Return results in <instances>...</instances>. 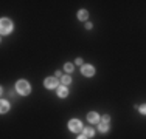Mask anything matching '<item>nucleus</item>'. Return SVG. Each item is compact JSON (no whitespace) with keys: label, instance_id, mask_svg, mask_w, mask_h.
I'll use <instances>...</instances> for the list:
<instances>
[{"label":"nucleus","instance_id":"obj_1","mask_svg":"<svg viewBox=\"0 0 146 139\" xmlns=\"http://www.w3.org/2000/svg\"><path fill=\"white\" fill-rule=\"evenodd\" d=\"M0 31H2L3 36H6V34H9L13 31V22L9 19H6V17H3L2 20H0Z\"/></svg>","mask_w":146,"mask_h":139},{"label":"nucleus","instance_id":"obj_2","mask_svg":"<svg viewBox=\"0 0 146 139\" xmlns=\"http://www.w3.org/2000/svg\"><path fill=\"white\" fill-rule=\"evenodd\" d=\"M16 90H17V93L19 94H22V96H27V94H30V83L27 82V81H19L16 83Z\"/></svg>","mask_w":146,"mask_h":139},{"label":"nucleus","instance_id":"obj_3","mask_svg":"<svg viewBox=\"0 0 146 139\" xmlns=\"http://www.w3.org/2000/svg\"><path fill=\"white\" fill-rule=\"evenodd\" d=\"M82 124H81V121H78V119H72L70 122H68V130L72 131V133H79V131H82Z\"/></svg>","mask_w":146,"mask_h":139},{"label":"nucleus","instance_id":"obj_4","mask_svg":"<svg viewBox=\"0 0 146 139\" xmlns=\"http://www.w3.org/2000/svg\"><path fill=\"white\" fill-rule=\"evenodd\" d=\"M44 85L47 90H54V88H58V79L56 77H47L44 81Z\"/></svg>","mask_w":146,"mask_h":139},{"label":"nucleus","instance_id":"obj_5","mask_svg":"<svg viewBox=\"0 0 146 139\" xmlns=\"http://www.w3.org/2000/svg\"><path fill=\"white\" fill-rule=\"evenodd\" d=\"M81 74L86 76V77H92V76L95 74V68H93L92 65H82L81 67Z\"/></svg>","mask_w":146,"mask_h":139},{"label":"nucleus","instance_id":"obj_6","mask_svg":"<svg viewBox=\"0 0 146 139\" xmlns=\"http://www.w3.org/2000/svg\"><path fill=\"white\" fill-rule=\"evenodd\" d=\"M87 121L90 124H100V116L95 113V111H90L87 114Z\"/></svg>","mask_w":146,"mask_h":139},{"label":"nucleus","instance_id":"obj_7","mask_svg":"<svg viewBox=\"0 0 146 139\" xmlns=\"http://www.w3.org/2000/svg\"><path fill=\"white\" fill-rule=\"evenodd\" d=\"M8 111H9V102L3 99L2 102H0V113L5 114V113H8Z\"/></svg>","mask_w":146,"mask_h":139},{"label":"nucleus","instance_id":"obj_8","mask_svg":"<svg viewBox=\"0 0 146 139\" xmlns=\"http://www.w3.org/2000/svg\"><path fill=\"white\" fill-rule=\"evenodd\" d=\"M58 96H59V97H67V96H68V90H67V87H65V85H61V87H59V90H58Z\"/></svg>","mask_w":146,"mask_h":139},{"label":"nucleus","instance_id":"obj_9","mask_svg":"<svg viewBox=\"0 0 146 139\" xmlns=\"http://www.w3.org/2000/svg\"><path fill=\"white\" fill-rule=\"evenodd\" d=\"M82 131H84V136H87V138H92L93 134H95L93 128H90V127H84V128H82Z\"/></svg>","mask_w":146,"mask_h":139},{"label":"nucleus","instance_id":"obj_10","mask_svg":"<svg viewBox=\"0 0 146 139\" xmlns=\"http://www.w3.org/2000/svg\"><path fill=\"white\" fill-rule=\"evenodd\" d=\"M98 130L101 131V133H107V130H109V124L100 122V124H98Z\"/></svg>","mask_w":146,"mask_h":139},{"label":"nucleus","instance_id":"obj_11","mask_svg":"<svg viewBox=\"0 0 146 139\" xmlns=\"http://www.w3.org/2000/svg\"><path fill=\"white\" fill-rule=\"evenodd\" d=\"M87 17H89V12L86 11V9H81V11L78 12V19L79 20H86Z\"/></svg>","mask_w":146,"mask_h":139},{"label":"nucleus","instance_id":"obj_12","mask_svg":"<svg viewBox=\"0 0 146 139\" xmlns=\"http://www.w3.org/2000/svg\"><path fill=\"white\" fill-rule=\"evenodd\" d=\"M62 79V83H64V85L65 87H67L68 85V83H70L72 82V77H70V74H67V76H64V77H61Z\"/></svg>","mask_w":146,"mask_h":139},{"label":"nucleus","instance_id":"obj_13","mask_svg":"<svg viewBox=\"0 0 146 139\" xmlns=\"http://www.w3.org/2000/svg\"><path fill=\"white\" fill-rule=\"evenodd\" d=\"M64 70L68 73V74H70V73L73 71V64H70V62H67V64L64 65Z\"/></svg>","mask_w":146,"mask_h":139},{"label":"nucleus","instance_id":"obj_14","mask_svg":"<svg viewBox=\"0 0 146 139\" xmlns=\"http://www.w3.org/2000/svg\"><path fill=\"white\" fill-rule=\"evenodd\" d=\"M101 122H104V124H109L110 122V116H109V114H104L103 119H101Z\"/></svg>","mask_w":146,"mask_h":139},{"label":"nucleus","instance_id":"obj_15","mask_svg":"<svg viewBox=\"0 0 146 139\" xmlns=\"http://www.w3.org/2000/svg\"><path fill=\"white\" fill-rule=\"evenodd\" d=\"M138 111H140L141 114H146V104H143V105L138 107Z\"/></svg>","mask_w":146,"mask_h":139},{"label":"nucleus","instance_id":"obj_16","mask_svg":"<svg viewBox=\"0 0 146 139\" xmlns=\"http://www.w3.org/2000/svg\"><path fill=\"white\" fill-rule=\"evenodd\" d=\"M75 64H76V65H81V67H82V59H79V57H78V59L75 60Z\"/></svg>","mask_w":146,"mask_h":139},{"label":"nucleus","instance_id":"obj_17","mask_svg":"<svg viewBox=\"0 0 146 139\" xmlns=\"http://www.w3.org/2000/svg\"><path fill=\"white\" fill-rule=\"evenodd\" d=\"M54 77H62L61 71H56V73H54Z\"/></svg>","mask_w":146,"mask_h":139},{"label":"nucleus","instance_id":"obj_18","mask_svg":"<svg viewBox=\"0 0 146 139\" xmlns=\"http://www.w3.org/2000/svg\"><path fill=\"white\" fill-rule=\"evenodd\" d=\"M86 28H87V30H92V23H90V22L86 23Z\"/></svg>","mask_w":146,"mask_h":139},{"label":"nucleus","instance_id":"obj_19","mask_svg":"<svg viewBox=\"0 0 146 139\" xmlns=\"http://www.w3.org/2000/svg\"><path fill=\"white\" fill-rule=\"evenodd\" d=\"M78 139H87V136H84V134H81V136H79Z\"/></svg>","mask_w":146,"mask_h":139}]
</instances>
